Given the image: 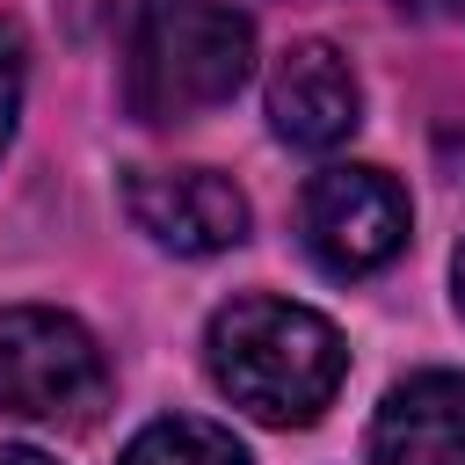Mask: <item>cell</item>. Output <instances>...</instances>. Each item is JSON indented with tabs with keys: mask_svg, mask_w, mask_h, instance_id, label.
<instances>
[{
	"mask_svg": "<svg viewBox=\"0 0 465 465\" xmlns=\"http://www.w3.org/2000/svg\"><path fill=\"white\" fill-rule=\"evenodd\" d=\"M203 363H211V385L269 429L320 421L349 378V349H341L334 320L312 305H291V298H262V291L211 312Z\"/></svg>",
	"mask_w": 465,
	"mask_h": 465,
	"instance_id": "1",
	"label": "cell"
},
{
	"mask_svg": "<svg viewBox=\"0 0 465 465\" xmlns=\"http://www.w3.org/2000/svg\"><path fill=\"white\" fill-rule=\"evenodd\" d=\"M254 73V29L232 0H124L116 87L138 124H182L240 94Z\"/></svg>",
	"mask_w": 465,
	"mask_h": 465,
	"instance_id": "2",
	"label": "cell"
},
{
	"mask_svg": "<svg viewBox=\"0 0 465 465\" xmlns=\"http://www.w3.org/2000/svg\"><path fill=\"white\" fill-rule=\"evenodd\" d=\"M109 407L102 341L51 305H0V414L44 429H87Z\"/></svg>",
	"mask_w": 465,
	"mask_h": 465,
	"instance_id": "3",
	"label": "cell"
},
{
	"mask_svg": "<svg viewBox=\"0 0 465 465\" xmlns=\"http://www.w3.org/2000/svg\"><path fill=\"white\" fill-rule=\"evenodd\" d=\"M414 232L407 189L385 167H320L298 203V240L327 276H371L385 269Z\"/></svg>",
	"mask_w": 465,
	"mask_h": 465,
	"instance_id": "4",
	"label": "cell"
},
{
	"mask_svg": "<svg viewBox=\"0 0 465 465\" xmlns=\"http://www.w3.org/2000/svg\"><path fill=\"white\" fill-rule=\"evenodd\" d=\"M124 211L167 254H225L247 240V196L218 167H131Z\"/></svg>",
	"mask_w": 465,
	"mask_h": 465,
	"instance_id": "5",
	"label": "cell"
},
{
	"mask_svg": "<svg viewBox=\"0 0 465 465\" xmlns=\"http://www.w3.org/2000/svg\"><path fill=\"white\" fill-rule=\"evenodd\" d=\"M356 124H363L356 65L320 36L291 44L276 58V73H269V131L283 145H298V153H334Z\"/></svg>",
	"mask_w": 465,
	"mask_h": 465,
	"instance_id": "6",
	"label": "cell"
},
{
	"mask_svg": "<svg viewBox=\"0 0 465 465\" xmlns=\"http://www.w3.org/2000/svg\"><path fill=\"white\" fill-rule=\"evenodd\" d=\"M371 465H465V371H414L371 421Z\"/></svg>",
	"mask_w": 465,
	"mask_h": 465,
	"instance_id": "7",
	"label": "cell"
},
{
	"mask_svg": "<svg viewBox=\"0 0 465 465\" xmlns=\"http://www.w3.org/2000/svg\"><path fill=\"white\" fill-rule=\"evenodd\" d=\"M124 465H254L247 443L203 414H160L124 443Z\"/></svg>",
	"mask_w": 465,
	"mask_h": 465,
	"instance_id": "8",
	"label": "cell"
},
{
	"mask_svg": "<svg viewBox=\"0 0 465 465\" xmlns=\"http://www.w3.org/2000/svg\"><path fill=\"white\" fill-rule=\"evenodd\" d=\"M22 80H29V58H22V29L0 22V153L15 138V116H22Z\"/></svg>",
	"mask_w": 465,
	"mask_h": 465,
	"instance_id": "9",
	"label": "cell"
},
{
	"mask_svg": "<svg viewBox=\"0 0 465 465\" xmlns=\"http://www.w3.org/2000/svg\"><path fill=\"white\" fill-rule=\"evenodd\" d=\"M0 465H58V458H44V450H22V443H15V450H0Z\"/></svg>",
	"mask_w": 465,
	"mask_h": 465,
	"instance_id": "10",
	"label": "cell"
},
{
	"mask_svg": "<svg viewBox=\"0 0 465 465\" xmlns=\"http://www.w3.org/2000/svg\"><path fill=\"white\" fill-rule=\"evenodd\" d=\"M450 298H458V312H465V247H458V262H450Z\"/></svg>",
	"mask_w": 465,
	"mask_h": 465,
	"instance_id": "11",
	"label": "cell"
},
{
	"mask_svg": "<svg viewBox=\"0 0 465 465\" xmlns=\"http://www.w3.org/2000/svg\"><path fill=\"white\" fill-rule=\"evenodd\" d=\"M400 7H443V15H458V22H465V0H400Z\"/></svg>",
	"mask_w": 465,
	"mask_h": 465,
	"instance_id": "12",
	"label": "cell"
}]
</instances>
